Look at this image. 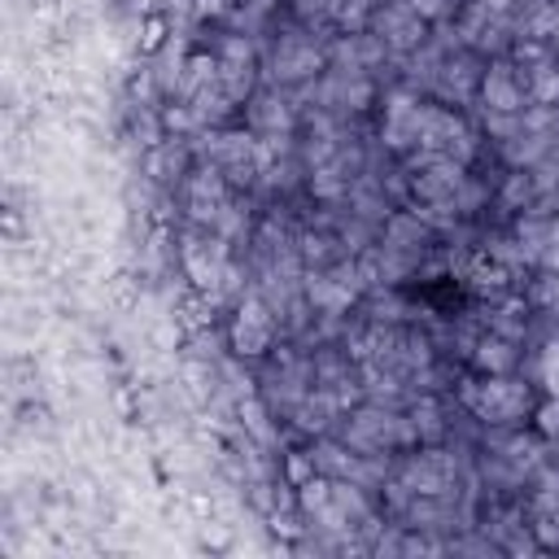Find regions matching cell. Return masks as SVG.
Returning <instances> with one entry per match:
<instances>
[{
	"label": "cell",
	"mask_w": 559,
	"mask_h": 559,
	"mask_svg": "<svg viewBox=\"0 0 559 559\" xmlns=\"http://www.w3.org/2000/svg\"><path fill=\"white\" fill-rule=\"evenodd\" d=\"M476 96L489 114H524L528 109V79L524 66L515 61H485L480 79H476Z\"/></svg>",
	"instance_id": "6da1fadb"
},
{
	"label": "cell",
	"mask_w": 559,
	"mask_h": 559,
	"mask_svg": "<svg viewBox=\"0 0 559 559\" xmlns=\"http://www.w3.org/2000/svg\"><path fill=\"white\" fill-rule=\"evenodd\" d=\"M175 39V13L166 4H153L140 13V26H135V57L140 61H157Z\"/></svg>",
	"instance_id": "7a4b0ae2"
},
{
	"label": "cell",
	"mask_w": 559,
	"mask_h": 559,
	"mask_svg": "<svg viewBox=\"0 0 559 559\" xmlns=\"http://www.w3.org/2000/svg\"><path fill=\"white\" fill-rule=\"evenodd\" d=\"M271 336H275V328H271L266 310H262L258 301L240 306V314H236V328H231V345H236V354H249V358H258V354H266V349H271Z\"/></svg>",
	"instance_id": "3957f363"
},
{
	"label": "cell",
	"mask_w": 559,
	"mask_h": 559,
	"mask_svg": "<svg viewBox=\"0 0 559 559\" xmlns=\"http://www.w3.org/2000/svg\"><path fill=\"white\" fill-rule=\"evenodd\" d=\"M472 367H476L480 380L515 376L520 371V345L515 341H502V336H480V345L472 354Z\"/></svg>",
	"instance_id": "277c9868"
},
{
	"label": "cell",
	"mask_w": 559,
	"mask_h": 559,
	"mask_svg": "<svg viewBox=\"0 0 559 559\" xmlns=\"http://www.w3.org/2000/svg\"><path fill=\"white\" fill-rule=\"evenodd\" d=\"M524 79H528V105H542V109H555L559 105V61H537V66H524Z\"/></svg>",
	"instance_id": "5b68a950"
},
{
	"label": "cell",
	"mask_w": 559,
	"mask_h": 559,
	"mask_svg": "<svg viewBox=\"0 0 559 559\" xmlns=\"http://www.w3.org/2000/svg\"><path fill=\"white\" fill-rule=\"evenodd\" d=\"M310 476H319V467H314V459L310 454H301V450H293V454H284V467H280V480H284V489H301Z\"/></svg>",
	"instance_id": "8992f818"
},
{
	"label": "cell",
	"mask_w": 559,
	"mask_h": 559,
	"mask_svg": "<svg viewBox=\"0 0 559 559\" xmlns=\"http://www.w3.org/2000/svg\"><path fill=\"white\" fill-rule=\"evenodd\" d=\"M297 507H306V511H314V507H328V498H332V485H328V476H310L297 493Z\"/></svg>",
	"instance_id": "52a82bcc"
},
{
	"label": "cell",
	"mask_w": 559,
	"mask_h": 559,
	"mask_svg": "<svg viewBox=\"0 0 559 559\" xmlns=\"http://www.w3.org/2000/svg\"><path fill=\"white\" fill-rule=\"evenodd\" d=\"M472 284H476V288H502V284H507V271H502V262H493V258H476Z\"/></svg>",
	"instance_id": "ba28073f"
},
{
	"label": "cell",
	"mask_w": 559,
	"mask_h": 559,
	"mask_svg": "<svg viewBox=\"0 0 559 559\" xmlns=\"http://www.w3.org/2000/svg\"><path fill=\"white\" fill-rule=\"evenodd\" d=\"M109 402H114V411H118V419H122V424H135V419H140V406H135V397H131V389H127V384H114Z\"/></svg>",
	"instance_id": "9c48e42d"
},
{
	"label": "cell",
	"mask_w": 559,
	"mask_h": 559,
	"mask_svg": "<svg viewBox=\"0 0 559 559\" xmlns=\"http://www.w3.org/2000/svg\"><path fill=\"white\" fill-rule=\"evenodd\" d=\"M542 384L546 393H559V341H550L542 354Z\"/></svg>",
	"instance_id": "30bf717a"
},
{
	"label": "cell",
	"mask_w": 559,
	"mask_h": 559,
	"mask_svg": "<svg viewBox=\"0 0 559 559\" xmlns=\"http://www.w3.org/2000/svg\"><path fill=\"white\" fill-rule=\"evenodd\" d=\"M4 236H9V240H17V236H22V214H17L13 205H4Z\"/></svg>",
	"instance_id": "8fae6325"
}]
</instances>
